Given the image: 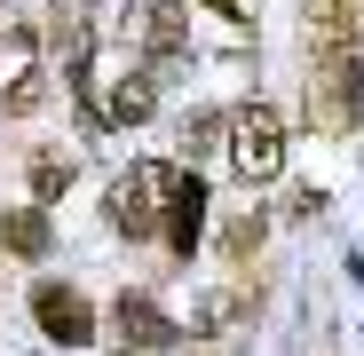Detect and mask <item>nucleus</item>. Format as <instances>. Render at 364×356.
<instances>
[{"label": "nucleus", "mask_w": 364, "mask_h": 356, "mask_svg": "<svg viewBox=\"0 0 364 356\" xmlns=\"http://www.w3.org/2000/svg\"><path fill=\"white\" fill-rule=\"evenodd\" d=\"M182 16H191L182 0H127V16H119V24H127V40L151 55V64H182V55H191Z\"/></svg>", "instance_id": "3"}, {"label": "nucleus", "mask_w": 364, "mask_h": 356, "mask_svg": "<svg viewBox=\"0 0 364 356\" xmlns=\"http://www.w3.org/2000/svg\"><path fill=\"white\" fill-rule=\"evenodd\" d=\"M198 214H206V183H198V174H182V190H174V222H166V246H174V254L198 246Z\"/></svg>", "instance_id": "7"}, {"label": "nucleus", "mask_w": 364, "mask_h": 356, "mask_svg": "<svg viewBox=\"0 0 364 356\" xmlns=\"http://www.w3.org/2000/svg\"><path fill=\"white\" fill-rule=\"evenodd\" d=\"M24 174H32V198H55V190L72 183V151H40Z\"/></svg>", "instance_id": "9"}, {"label": "nucleus", "mask_w": 364, "mask_h": 356, "mask_svg": "<svg viewBox=\"0 0 364 356\" xmlns=\"http://www.w3.org/2000/svg\"><path fill=\"white\" fill-rule=\"evenodd\" d=\"M0 246L24 254V261H40V254H48V222H40V214H9V222H0Z\"/></svg>", "instance_id": "8"}, {"label": "nucleus", "mask_w": 364, "mask_h": 356, "mask_svg": "<svg viewBox=\"0 0 364 356\" xmlns=\"http://www.w3.org/2000/svg\"><path fill=\"white\" fill-rule=\"evenodd\" d=\"M151 111H159V95H151V80H143V72L111 80V87L95 95V119H103V127H143Z\"/></svg>", "instance_id": "5"}, {"label": "nucleus", "mask_w": 364, "mask_h": 356, "mask_svg": "<svg viewBox=\"0 0 364 356\" xmlns=\"http://www.w3.org/2000/svg\"><path fill=\"white\" fill-rule=\"evenodd\" d=\"M32 317H40V333H48V340H64V348L95 340V309L80 301L72 285H40V293H32Z\"/></svg>", "instance_id": "4"}, {"label": "nucleus", "mask_w": 364, "mask_h": 356, "mask_svg": "<svg viewBox=\"0 0 364 356\" xmlns=\"http://www.w3.org/2000/svg\"><path fill=\"white\" fill-rule=\"evenodd\" d=\"M222 127H230V119H214V111L182 119V151H214V143H222Z\"/></svg>", "instance_id": "11"}, {"label": "nucleus", "mask_w": 364, "mask_h": 356, "mask_svg": "<svg viewBox=\"0 0 364 356\" xmlns=\"http://www.w3.org/2000/svg\"><path fill=\"white\" fill-rule=\"evenodd\" d=\"M254 246H262V214H237V222L222 230V254H230V261H246Z\"/></svg>", "instance_id": "10"}, {"label": "nucleus", "mask_w": 364, "mask_h": 356, "mask_svg": "<svg viewBox=\"0 0 364 356\" xmlns=\"http://www.w3.org/2000/svg\"><path fill=\"white\" fill-rule=\"evenodd\" d=\"M174 190H182V166L151 158V166H135V174H119V183H111L103 214L127 230V237H151V230H159V206H174Z\"/></svg>", "instance_id": "1"}, {"label": "nucleus", "mask_w": 364, "mask_h": 356, "mask_svg": "<svg viewBox=\"0 0 364 356\" xmlns=\"http://www.w3.org/2000/svg\"><path fill=\"white\" fill-rule=\"evenodd\" d=\"M119 340H127L135 356H166L174 348V325L143 301V293H127V301H119Z\"/></svg>", "instance_id": "6"}, {"label": "nucleus", "mask_w": 364, "mask_h": 356, "mask_svg": "<svg viewBox=\"0 0 364 356\" xmlns=\"http://www.w3.org/2000/svg\"><path fill=\"white\" fill-rule=\"evenodd\" d=\"M40 103H48V80L40 72H16L9 80V111H40Z\"/></svg>", "instance_id": "12"}, {"label": "nucleus", "mask_w": 364, "mask_h": 356, "mask_svg": "<svg viewBox=\"0 0 364 356\" xmlns=\"http://www.w3.org/2000/svg\"><path fill=\"white\" fill-rule=\"evenodd\" d=\"M222 143H230V166L246 174V183H269V174L285 166V119L269 103H246V111H230Z\"/></svg>", "instance_id": "2"}]
</instances>
